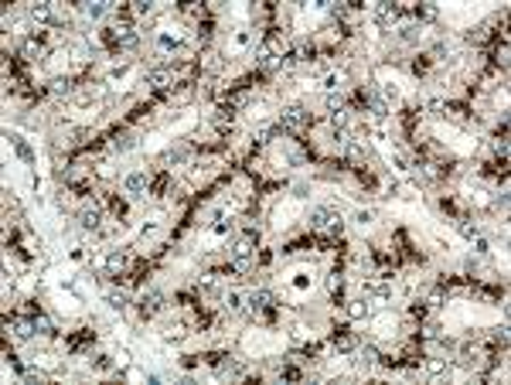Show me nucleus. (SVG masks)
Masks as SVG:
<instances>
[{
    "instance_id": "nucleus-29",
    "label": "nucleus",
    "mask_w": 511,
    "mask_h": 385,
    "mask_svg": "<svg viewBox=\"0 0 511 385\" xmlns=\"http://www.w3.org/2000/svg\"><path fill=\"white\" fill-rule=\"evenodd\" d=\"M201 290L208 293V297H211V293H218V280H205V283H201Z\"/></svg>"
},
{
    "instance_id": "nucleus-30",
    "label": "nucleus",
    "mask_w": 511,
    "mask_h": 385,
    "mask_svg": "<svg viewBox=\"0 0 511 385\" xmlns=\"http://www.w3.org/2000/svg\"><path fill=\"white\" fill-rule=\"evenodd\" d=\"M419 17H426V21H433V17H436V7H429V4H426V7H419Z\"/></svg>"
},
{
    "instance_id": "nucleus-8",
    "label": "nucleus",
    "mask_w": 511,
    "mask_h": 385,
    "mask_svg": "<svg viewBox=\"0 0 511 385\" xmlns=\"http://www.w3.org/2000/svg\"><path fill=\"white\" fill-rule=\"evenodd\" d=\"M78 222H82L85 228H95V225H99V222H103V208H99V205L85 208V211H82V218H78Z\"/></svg>"
},
{
    "instance_id": "nucleus-23",
    "label": "nucleus",
    "mask_w": 511,
    "mask_h": 385,
    "mask_svg": "<svg viewBox=\"0 0 511 385\" xmlns=\"http://www.w3.org/2000/svg\"><path fill=\"white\" fill-rule=\"evenodd\" d=\"M215 120H218V123H232V120H235V106H232V103H228V106H222Z\"/></svg>"
},
{
    "instance_id": "nucleus-32",
    "label": "nucleus",
    "mask_w": 511,
    "mask_h": 385,
    "mask_svg": "<svg viewBox=\"0 0 511 385\" xmlns=\"http://www.w3.org/2000/svg\"><path fill=\"white\" fill-rule=\"evenodd\" d=\"M385 99H399V89H396V85H385Z\"/></svg>"
},
{
    "instance_id": "nucleus-18",
    "label": "nucleus",
    "mask_w": 511,
    "mask_h": 385,
    "mask_svg": "<svg viewBox=\"0 0 511 385\" xmlns=\"http://www.w3.org/2000/svg\"><path fill=\"white\" fill-rule=\"evenodd\" d=\"M106 303H109L113 310H123V307H126V293H123V290H113L109 297H106Z\"/></svg>"
},
{
    "instance_id": "nucleus-20",
    "label": "nucleus",
    "mask_w": 511,
    "mask_h": 385,
    "mask_svg": "<svg viewBox=\"0 0 511 385\" xmlns=\"http://www.w3.org/2000/svg\"><path fill=\"white\" fill-rule=\"evenodd\" d=\"M113 147H116V150H120V153H123V150H130V147H133V137H130V133H116Z\"/></svg>"
},
{
    "instance_id": "nucleus-27",
    "label": "nucleus",
    "mask_w": 511,
    "mask_h": 385,
    "mask_svg": "<svg viewBox=\"0 0 511 385\" xmlns=\"http://www.w3.org/2000/svg\"><path fill=\"white\" fill-rule=\"evenodd\" d=\"M225 303H228V310H239V307H242V297H239V293H228Z\"/></svg>"
},
{
    "instance_id": "nucleus-14",
    "label": "nucleus",
    "mask_w": 511,
    "mask_h": 385,
    "mask_svg": "<svg viewBox=\"0 0 511 385\" xmlns=\"http://www.w3.org/2000/svg\"><path fill=\"white\" fill-rule=\"evenodd\" d=\"M143 188H147V178H143V174H130V178H126V191H130V195H140Z\"/></svg>"
},
{
    "instance_id": "nucleus-31",
    "label": "nucleus",
    "mask_w": 511,
    "mask_h": 385,
    "mask_svg": "<svg viewBox=\"0 0 511 385\" xmlns=\"http://www.w3.org/2000/svg\"><path fill=\"white\" fill-rule=\"evenodd\" d=\"M331 123H334V126H344V123H348V116L338 109V113H331Z\"/></svg>"
},
{
    "instance_id": "nucleus-28",
    "label": "nucleus",
    "mask_w": 511,
    "mask_h": 385,
    "mask_svg": "<svg viewBox=\"0 0 511 385\" xmlns=\"http://www.w3.org/2000/svg\"><path fill=\"white\" fill-rule=\"evenodd\" d=\"M327 286H331V293H341V286H344V280H341L338 273H334L331 280H327Z\"/></svg>"
},
{
    "instance_id": "nucleus-24",
    "label": "nucleus",
    "mask_w": 511,
    "mask_h": 385,
    "mask_svg": "<svg viewBox=\"0 0 511 385\" xmlns=\"http://www.w3.org/2000/svg\"><path fill=\"white\" fill-rule=\"evenodd\" d=\"M85 14H89V17H103L106 4H85Z\"/></svg>"
},
{
    "instance_id": "nucleus-5",
    "label": "nucleus",
    "mask_w": 511,
    "mask_h": 385,
    "mask_svg": "<svg viewBox=\"0 0 511 385\" xmlns=\"http://www.w3.org/2000/svg\"><path fill=\"white\" fill-rule=\"evenodd\" d=\"M273 303H276V297L269 290H252V293H249V307H252V310H269Z\"/></svg>"
},
{
    "instance_id": "nucleus-21",
    "label": "nucleus",
    "mask_w": 511,
    "mask_h": 385,
    "mask_svg": "<svg viewBox=\"0 0 511 385\" xmlns=\"http://www.w3.org/2000/svg\"><path fill=\"white\" fill-rule=\"evenodd\" d=\"M334 344H338V351H351V348L358 344V341L351 338V334H338V338H334Z\"/></svg>"
},
{
    "instance_id": "nucleus-10",
    "label": "nucleus",
    "mask_w": 511,
    "mask_h": 385,
    "mask_svg": "<svg viewBox=\"0 0 511 385\" xmlns=\"http://www.w3.org/2000/svg\"><path fill=\"white\" fill-rule=\"evenodd\" d=\"M348 314L355 320H361V317H368V314H371V307H368V300H351L348 303Z\"/></svg>"
},
{
    "instance_id": "nucleus-22",
    "label": "nucleus",
    "mask_w": 511,
    "mask_h": 385,
    "mask_svg": "<svg viewBox=\"0 0 511 385\" xmlns=\"http://www.w3.org/2000/svg\"><path fill=\"white\" fill-rule=\"evenodd\" d=\"M460 235H464V239H470V242H474V239L481 235V228H477V225H470V222H467V218H464V222H460Z\"/></svg>"
},
{
    "instance_id": "nucleus-6",
    "label": "nucleus",
    "mask_w": 511,
    "mask_h": 385,
    "mask_svg": "<svg viewBox=\"0 0 511 385\" xmlns=\"http://www.w3.org/2000/svg\"><path fill=\"white\" fill-rule=\"evenodd\" d=\"M375 361H379V351L371 344H361L358 351H355V365L358 368H368V365H375Z\"/></svg>"
},
{
    "instance_id": "nucleus-16",
    "label": "nucleus",
    "mask_w": 511,
    "mask_h": 385,
    "mask_svg": "<svg viewBox=\"0 0 511 385\" xmlns=\"http://www.w3.org/2000/svg\"><path fill=\"white\" fill-rule=\"evenodd\" d=\"M34 331H38V334H55V328H51V320L45 317V314H34Z\"/></svg>"
},
{
    "instance_id": "nucleus-7",
    "label": "nucleus",
    "mask_w": 511,
    "mask_h": 385,
    "mask_svg": "<svg viewBox=\"0 0 511 385\" xmlns=\"http://www.w3.org/2000/svg\"><path fill=\"white\" fill-rule=\"evenodd\" d=\"M167 68H150V72H147V85H150V89H157V92H164V89H167Z\"/></svg>"
},
{
    "instance_id": "nucleus-3",
    "label": "nucleus",
    "mask_w": 511,
    "mask_h": 385,
    "mask_svg": "<svg viewBox=\"0 0 511 385\" xmlns=\"http://www.w3.org/2000/svg\"><path fill=\"white\" fill-rule=\"evenodd\" d=\"M402 17H406V10L399 7V4H379V7H375V21H379L382 28H392V24L402 21Z\"/></svg>"
},
{
    "instance_id": "nucleus-26",
    "label": "nucleus",
    "mask_w": 511,
    "mask_h": 385,
    "mask_svg": "<svg viewBox=\"0 0 511 385\" xmlns=\"http://www.w3.org/2000/svg\"><path fill=\"white\" fill-rule=\"evenodd\" d=\"M51 92H55V95L68 92V79H55V82H51Z\"/></svg>"
},
{
    "instance_id": "nucleus-15",
    "label": "nucleus",
    "mask_w": 511,
    "mask_h": 385,
    "mask_svg": "<svg viewBox=\"0 0 511 385\" xmlns=\"http://www.w3.org/2000/svg\"><path fill=\"white\" fill-rule=\"evenodd\" d=\"M426 372H429V375H443V378L454 375V372H450V365H446V361H440V358H436V361H429V365H426Z\"/></svg>"
},
{
    "instance_id": "nucleus-25",
    "label": "nucleus",
    "mask_w": 511,
    "mask_h": 385,
    "mask_svg": "<svg viewBox=\"0 0 511 385\" xmlns=\"http://www.w3.org/2000/svg\"><path fill=\"white\" fill-rule=\"evenodd\" d=\"M327 106H331V113H338L341 106H344V99H341V92H331V95H327Z\"/></svg>"
},
{
    "instance_id": "nucleus-17",
    "label": "nucleus",
    "mask_w": 511,
    "mask_h": 385,
    "mask_svg": "<svg viewBox=\"0 0 511 385\" xmlns=\"http://www.w3.org/2000/svg\"><path fill=\"white\" fill-rule=\"evenodd\" d=\"M106 266H109V273H120V270H126V256H123V253H113L109 259H106Z\"/></svg>"
},
{
    "instance_id": "nucleus-2",
    "label": "nucleus",
    "mask_w": 511,
    "mask_h": 385,
    "mask_svg": "<svg viewBox=\"0 0 511 385\" xmlns=\"http://www.w3.org/2000/svg\"><path fill=\"white\" fill-rule=\"evenodd\" d=\"M307 123H310V113H307V109H300V106H290V109H283V116H280V130L300 133Z\"/></svg>"
},
{
    "instance_id": "nucleus-13",
    "label": "nucleus",
    "mask_w": 511,
    "mask_h": 385,
    "mask_svg": "<svg viewBox=\"0 0 511 385\" xmlns=\"http://www.w3.org/2000/svg\"><path fill=\"white\" fill-rule=\"evenodd\" d=\"M341 228H344V218H341L338 211H331V215H327V225H324V232H327V235H341Z\"/></svg>"
},
{
    "instance_id": "nucleus-19",
    "label": "nucleus",
    "mask_w": 511,
    "mask_h": 385,
    "mask_svg": "<svg viewBox=\"0 0 511 385\" xmlns=\"http://www.w3.org/2000/svg\"><path fill=\"white\" fill-rule=\"evenodd\" d=\"M276 133H280V126H259V130H256V140H259V143H269Z\"/></svg>"
},
{
    "instance_id": "nucleus-12",
    "label": "nucleus",
    "mask_w": 511,
    "mask_h": 385,
    "mask_svg": "<svg viewBox=\"0 0 511 385\" xmlns=\"http://www.w3.org/2000/svg\"><path fill=\"white\" fill-rule=\"evenodd\" d=\"M31 334H34V320H17L14 324V338L17 341H28Z\"/></svg>"
},
{
    "instance_id": "nucleus-4",
    "label": "nucleus",
    "mask_w": 511,
    "mask_h": 385,
    "mask_svg": "<svg viewBox=\"0 0 511 385\" xmlns=\"http://www.w3.org/2000/svg\"><path fill=\"white\" fill-rule=\"evenodd\" d=\"M164 307V297H161V290H147L140 297V310L143 314H157V310Z\"/></svg>"
},
{
    "instance_id": "nucleus-9",
    "label": "nucleus",
    "mask_w": 511,
    "mask_h": 385,
    "mask_svg": "<svg viewBox=\"0 0 511 385\" xmlns=\"http://www.w3.org/2000/svg\"><path fill=\"white\" fill-rule=\"evenodd\" d=\"M31 17L38 21V24H48V21L55 17V10L48 7V4H34V7H31Z\"/></svg>"
},
{
    "instance_id": "nucleus-11",
    "label": "nucleus",
    "mask_w": 511,
    "mask_h": 385,
    "mask_svg": "<svg viewBox=\"0 0 511 385\" xmlns=\"http://www.w3.org/2000/svg\"><path fill=\"white\" fill-rule=\"evenodd\" d=\"M327 215H331V208H313V211H310V225L317 228V232H324V225H327Z\"/></svg>"
},
{
    "instance_id": "nucleus-1",
    "label": "nucleus",
    "mask_w": 511,
    "mask_h": 385,
    "mask_svg": "<svg viewBox=\"0 0 511 385\" xmlns=\"http://www.w3.org/2000/svg\"><path fill=\"white\" fill-rule=\"evenodd\" d=\"M252 249H256V232H246L232 245V263H235L239 273H246L249 266H252Z\"/></svg>"
}]
</instances>
